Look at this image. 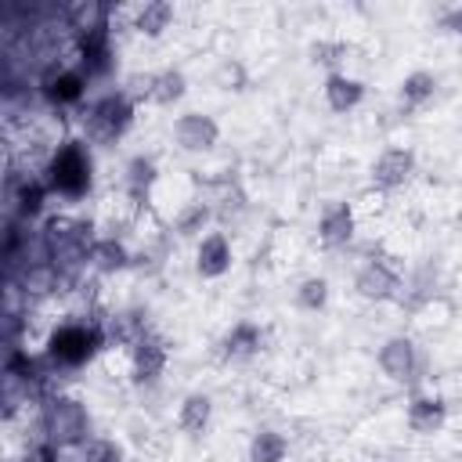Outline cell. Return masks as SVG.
Wrapping results in <instances>:
<instances>
[{
	"mask_svg": "<svg viewBox=\"0 0 462 462\" xmlns=\"http://www.w3.org/2000/svg\"><path fill=\"white\" fill-rule=\"evenodd\" d=\"M43 180H47V188L54 191V195H61V199H83L87 191H90V184H94V159H90V148L83 144V141H61L54 152H51V159H47V166H43Z\"/></svg>",
	"mask_w": 462,
	"mask_h": 462,
	"instance_id": "6da1fadb",
	"label": "cell"
},
{
	"mask_svg": "<svg viewBox=\"0 0 462 462\" xmlns=\"http://www.w3.org/2000/svg\"><path fill=\"white\" fill-rule=\"evenodd\" d=\"M40 426L47 433V444L51 448H79L87 444L90 437V415H87V404L76 401V397H47L43 404V415H40Z\"/></svg>",
	"mask_w": 462,
	"mask_h": 462,
	"instance_id": "7a4b0ae2",
	"label": "cell"
},
{
	"mask_svg": "<svg viewBox=\"0 0 462 462\" xmlns=\"http://www.w3.org/2000/svg\"><path fill=\"white\" fill-rule=\"evenodd\" d=\"M101 343H105V336H101L97 325L65 321V325H58V328L47 336L43 357H47L51 368H79V365H87V361L97 354Z\"/></svg>",
	"mask_w": 462,
	"mask_h": 462,
	"instance_id": "3957f363",
	"label": "cell"
},
{
	"mask_svg": "<svg viewBox=\"0 0 462 462\" xmlns=\"http://www.w3.org/2000/svg\"><path fill=\"white\" fill-rule=\"evenodd\" d=\"M130 123H134V97L126 90H116V94L97 97L87 108V116H83V130L97 144H108V141L123 137L130 130Z\"/></svg>",
	"mask_w": 462,
	"mask_h": 462,
	"instance_id": "277c9868",
	"label": "cell"
},
{
	"mask_svg": "<svg viewBox=\"0 0 462 462\" xmlns=\"http://www.w3.org/2000/svg\"><path fill=\"white\" fill-rule=\"evenodd\" d=\"M40 94L47 105L54 108H69V105H79L83 94H87V76L83 69H47L43 72V83H40Z\"/></svg>",
	"mask_w": 462,
	"mask_h": 462,
	"instance_id": "5b68a950",
	"label": "cell"
},
{
	"mask_svg": "<svg viewBox=\"0 0 462 462\" xmlns=\"http://www.w3.org/2000/svg\"><path fill=\"white\" fill-rule=\"evenodd\" d=\"M411 173H415V152L411 148H386L372 162V184L379 191H393V188L408 184Z\"/></svg>",
	"mask_w": 462,
	"mask_h": 462,
	"instance_id": "8992f818",
	"label": "cell"
},
{
	"mask_svg": "<svg viewBox=\"0 0 462 462\" xmlns=\"http://www.w3.org/2000/svg\"><path fill=\"white\" fill-rule=\"evenodd\" d=\"M354 289H357V296H361V300H368V303H386V300H397L401 278H397V271H393V267H386V263L372 260V263H365V267L357 271Z\"/></svg>",
	"mask_w": 462,
	"mask_h": 462,
	"instance_id": "52a82bcc",
	"label": "cell"
},
{
	"mask_svg": "<svg viewBox=\"0 0 462 462\" xmlns=\"http://www.w3.org/2000/svg\"><path fill=\"white\" fill-rule=\"evenodd\" d=\"M173 137L184 152H209L217 141H220V126L213 116H202V112H184L173 126Z\"/></svg>",
	"mask_w": 462,
	"mask_h": 462,
	"instance_id": "ba28073f",
	"label": "cell"
},
{
	"mask_svg": "<svg viewBox=\"0 0 462 462\" xmlns=\"http://www.w3.org/2000/svg\"><path fill=\"white\" fill-rule=\"evenodd\" d=\"M76 51H79V69L87 79H97V76H108L112 72V32L108 29H97V32H87L76 40Z\"/></svg>",
	"mask_w": 462,
	"mask_h": 462,
	"instance_id": "9c48e42d",
	"label": "cell"
},
{
	"mask_svg": "<svg viewBox=\"0 0 462 462\" xmlns=\"http://www.w3.org/2000/svg\"><path fill=\"white\" fill-rule=\"evenodd\" d=\"M108 14H112V7L101 4V0H72V4L61 7V22H65V29L76 32V36L108 29Z\"/></svg>",
	"mask_w": 462,
	"mask_h": 462,
	"instance_id": "30bf717a",
	"label": "cell"
},
{
	"mask_svg": "<svg viewBox=\"0 0 462 462\" xmlns=\"http://www.w3.org/2000/svg\"><path fill=\"white\" fill-rule=\"evenodd\" d=\"M379 368L393 379V383H408L415 375V343L408 336H390L379 346Z\"/></svg>",
	"mask_w": 462,
	"mask_h": 462,
	"instance_id": "8fae6325",
	"label": "cell"
},
{
	"mask_svg": "<svg viewBox=\"0 0 462 462\" xmlns=\"http://www.w3.org/2000/svg\"><path fill=\"white\" fill-rule=\"evenodd\" d=\"M195 267L202 278H224L231 271V242L224 231H209L202 242H199V253H195Z\"/></svg>",
	"mask_w": 462,
	"mask_h": 462,
	"instance_id": "7c38bea8",
	"label": "cell"
},
{
	"mask_svg": "<svg viewBox=\"0 0 462 462\" xmlns=\"http://www.w3.org/2000/svg\"><path fill=\"white\" fill-rule=\"evenodd\" d=\"M166 346L162 339H137L134 343V354H130V372H134V383H155L162 372H166Z\"/></svg>",
	"mask_w": 462,
	"mask_h": 462,
	"instance_id": "4fadbf2b",
	"label": "cell"
},
{
	"mask_svg": "<svg viewBox=\"0 0 462 462\" xmlns=\"http://www.w3.org/2000/svg\"><path fill=\"white\" fill-rule=\"evenodd\" d=\"M350 238H354V209L346 202L328 206L321 213V220H318V242L325 249H343Z\"/></svg>",
	"mask_w": 462,
	"mask_h": 462,
	"instance_id": "5bb4252c",
	"label": "cell"
},
{
	"mask_svg": "<svg viewBox=\"0 0 462 462\" xmlns=\"http://www.w3.org/2000/svg\"><path fill=\"white\" fill-rule=\"evenodd\" d=\"M325 101L332 112H350L365 101V83L346 76V72H328L325 79Z\"/></svg>",
	"mask_w": 462,
	"mask_h": 462,
	"instance_id": "9a60e30c",
	"label": "cell"
},
{
	"mask_svg": "<svg viewBox=\"0 0 462 462\" xmlns=\"http://www.w3.org/2000/svg\"><path fill=\"white\" fill-rule=\"evenodd\" d=\"M444 422H448V404L440 397H426L422 393V397H415L408 404V426L415 433H437Z\"/></svg>",
	"mask_w": 462,
	"mask_h": 462,
	"instance_id": "2e32d148",
	"label": "cell"
},
{
	"mask_svg": "<svg viewBox=\"0 0 462 462\" xmlns=\"http://www.w3.org/2000/svg\"><path fill=\"white\" fill-rule=\"evenodd\" d=\"M126 263H130V253H126L123 242H116V238H94V245H90V253H87V267H90V271H97V274H116V271H123Z\"/></svg>",
	"mask_w": 462,
	"mask_h": 462,
	"instance_id": "e0dca14e",
	"label": "cell"
},
{
	"mask_svg": "<svg viewBox=\"0 0 462 462\" xmlns=\"http://www.w3.org/2000/svg\"><path fill=\"white\" fill-rule=\"evenodd\" d=\"M260 328L253 325V321H238L227 336H224V343H220V354L227 357V361H242V357H253L256 350H260Z\"/></svg>",
	"mask_w": 462,
	"mask_h": 462,
	"instance_id": "ac0fdd59",
	"label": "cell"
},
{
	"mask_svg": "<svg viewBox=\"0 0 462 462\" xmlns=\"http://www.w3.org/2000/svg\"><path fill=\"white\" fill-rule=\"evenodd\" d=\"M155 177H159L155 162H152L148 155H134V159L126 162V177H123L126 195H130L134 202H144V199H148V191H152V184H155Z\"/></svg>",
	"mask_w": 462,
	"mask_h": 462,
	"instance_id": "d6986e66",
	"label": "cell"
},
{
	"mask_svg": "<svg viewBox=\"0 0 462 462\" xmlns=\"http://www.w3.org/2000/svg\"><path fill=\"white\" fill-rule=\"evenodd\" d=\"M170 22H173V4H170V0H152V4H144V7L137 11L134 29H137L141 36L155 40V36H162V32L170 29Z\"/></svg>",
	"mask_w": 462,
	"mask_h": 462,
	"instance_id": "ffe728a7",
	"label": "cell"
},
{
	"mask_svg": "<svg viewBox=\"0 0 462 462\" xmlns=\"http://www.w3.org/2000/svg\"><path fill=\"white\" fill-rule=\"evenodd\" d=\"M184 90H188L184 72L180 69H162V72H152V94H148V101H155V105H177L184 97Z\"/></svg>",
	"mask_w": 462,
	"mask_h": 462,
	"instance_id": "44dd1931",
	"label": "cell"
},
{
	"mask_svg": "<svg viewBox=\"0 0 462 462\" xmlns=\"http://www.w3.org/2000/svg\"><path fill=\"white\" fill-rule=\"evenodd\" d=\"M209 415H213V401H209L206 393H188V397L180 401L177 422H180V430H188V433H202V430L209 426Z\"/></svg>",
	"mask_w": 462,
	"mask_h": 462,
	"instance_id": "7402d4cb",
	"label": "cell"
},
{
	"mask_svg": "<svg viewBox=\"0 0 462 462\" xmlns=\"http://www.w3.org/2000/svg\"><path fill=\"white\" fill-rule=\"evenodd\" d=\"M433 94H437V76L426 72V69L408 72V76L401 79V101H404V108H419V105H426Z\"/></svg>",
	"mask_w": 462,
	"mask_h": 462,
	"instance_id": "603a6c76",
	"label": "cell"
},
{
	"mask_svg": "<svg viewBox=\"0 0 462 462\" xmlns=\"http://www.w3.org/2000/svg\"><path fill=\"white\" fill-rule=\"evenodd\" d=\"M289 440L278 430H260L249 440V462H285Z\"/></svg>",
	"mask_w": 462,
	"mask_h": 462,
	"instance_id": "cb8c5ba5",
	"label": "cell"
},
{
	"mask_svg": "<svg viewBox=\"0 0 462 462\" xmlns=\"http://www.w3.org/2000/svg\"><path fill=\"white\" fill-rule=\"evenodd\" d=\"M79 462H126L123 448L108 437H90L87 444H79Z\"/></svg>",
	"mask_w": 462,
	"mask_h": 462,
	"instance_id": "d4e9b609",
	"label": "cell"
},
{
	"mask_svg": "<svg viewBox=\"0 0 462 462\" xmlns=\"http://www.w3.org/2000/svg\"><path fill=\"white\" fill-rule=\"evenodd\" d=\"M328 303V282L325 278H303L296 289V307L300 310H321Z\"/></svg>",
	"mask_w": 462,
	"mask_h": 462,
	"instance_id": "484cf974",
	"label": "cell"
},
{
	"mask_svg": "<svg viewBox=\"0 0 462 462\" xmlns=\"http://www.w3.org/2000/svg\"><path fill=\"white\" fill-rule=\"evenodd\" d=\"M213 83H217L220 90H245L249 76H245L242 61H235V58H224V61L217 65V72H213Z\"/></svg>",
	"mask_w": 462,
	"mask_h": 462,
	"instance_id": "4316f807",
	"label": "cell"
},
{
	"mask_svg": "<svg viewBox=\"0 0 462 462\" xmlns=\"http://www.w3.org/2000/svg\"><path fill=\"white\" fill-rule=\"evenodd\" d=\"M206 220H209V206H206V202H191V206L173 220V231H177V235H195V231H202Z\"/></svg>",
	"mask_w": 462,
	"mask_h": 462,
	"instance_id": "83f0119b",
	"label": "cell"
},
{
	"mask_svg": "<svg viewBox=\"0 0 462 462\" xmlns=\"http://www.w3.org/2000/svg\"><path fill=\"white\" fill-rule=\"evenodd\" d=\"M343 58H346V43H339V40H314L310 43V61L314 65H336Z\"/></svg>",
	"mask_w": 462,
	"mask_h": 462,
	"instance_id": "f1b7e54d",
	"label": "cell"
},
{
	"mask_svg": "<svg viewBox=\"0 0 462 462\" xmlns=\"http://www.w3.org/2000/svg\"><path fill=\"white\" fill-rule=\"evenodd\" d=\"M440 29H448V32L462 36V4H455V7L440 11Z\"/></svg>",
	"mask_w": 462,
	"mask_h": 462,
	"instance_id": "f546056e",
	"label": "cell"
},
{
	"mask_svg": "<svg viewBox=\"0 0 462 462\" xmlns=\"http://www.w3.org/2000/svg\"><path fill=\"white\" fill-rule=\"evenodd\" d=\"M47 458H51V444L43 448V455H40V458H25V462H47Z\"/></svg>",
	"mask_w": 462,
	"mask_h": 462,
	"instance_id": "4dcf8cb0",
	"label": "cell"
}]
</instances>
